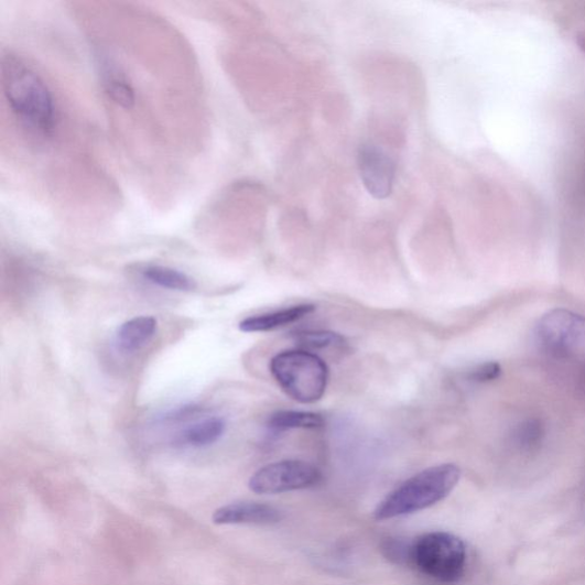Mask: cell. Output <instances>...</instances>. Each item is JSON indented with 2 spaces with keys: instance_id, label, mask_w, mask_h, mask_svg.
I'll list each match as a JSON object with an SVG mask.
<instances>
[{
  "instance_id": "1",
  "label": "cell",
  "mask_w": 585,
  "mask_h": 585,
  "mask_svg": "<svg viewBox=\"0 0 585 585\" xmlns=\"http://www.w3.org/2000/svg\"><path fill=\"white\" fill-rule=\"evenodd\" d=\"M3 87L11 109L26 129L41 137L53 133L56 113L52 91L33 67L21 57L6 56Z\"/></svg>"
},
{
  "instance_id": "2",
  "label": "cell",
  "mask_w": 585,
  "mask_h": 585,
  "mask_svg": "<svg viewBox=\"0 0 585 585\" xmlns=\"http://www.w3.org/2000/svg\"><path fill=\"white\" fill-rule=\"evenodd\" d=\"M454 464L430 467L393 489L375 510L378 521L412 514L445 500L461 479Z\"/></svg>"
},
{
  "instance_id": "3",
  "label": "cell",
  "mask_w": 585,
  "mask_h": 585,
  "mask_svg": "<svg viewBox=\"0 0 585 585\" xmlns=\"http://www.w3.org/2000/svg\"><path fill=\"white\" fill-rule=\"evenodd\" d=\"M270 372L290 398L305 405L319 402L329 381L325 360L303 349L277 354L270 361Z\"/></svg>"
},
{
  "instance_id": "4",
  "label": "cell",
  "mask_w": 585,
  "mask_h": 585,
  "mask_svg": "<svg viewBox=\"0 0 585 585\" xmlns=\"http://www.w3.org/2000/svg\"><path fill=\"white\" fill-rule=\"evenodd\" d=\"M409 564L430 578L456 583L466 572L467 548L451 533H426L411 543Z\"/></svg>"
},
{
  "instance_id": "5",
  "label": "cell",
  "mask_w": 585,
  "mask_h": 585,
  "mask_svg": "<svg viewBox=\"0 0 585 585\" xmlns=\"http://www.w3.org/2000/svg\"><path fill=\"white\" fill-rule=\"evenodd\" d=\"M323 480V473L310 462L284 459L259 469L250 479L249 487L260 496L312 488Z\"/></svg>"
},
{
  "instance_id": "6",
  "label": "cell",
  "mask_w": 585,
  "mask_h": 585,
  "mask_svg": "<svg viewBox=\"0 0 585 585\" xmlns=\"http://www.w3.org/2000/svg\"><path fill=\"white\" fill-rule=\"evenodd\" d=\"M540 348L554 357H567L585 346V316L567 310L543 315L535 326Z\"/></svg>"
},
{
  "instance_id": "7",
  "label": "cell",
  "mask_w": 585,
  "mask_h": 585,
  "mask_svg": "<svg viewBox=\"0 0 585 585\" xmlns=\"http://www.w3.org/2000/svg\"><path fill=\"white\" fill-rule=\"evenodd\" d=\"M358 170L364 187L373 198L387 199L393 192L397 166L389 153L367 143L358 151Z\"/></svg>"
},
{
  "instance_id": "8",
  "label": "cell",
  "mask_w": 585,
  "mask_h": 585,
  "mask_svg": "<svg viewBox=\"0 0 585 585\" xmlns=\"http://www.w3.org/2000/svg\"><path fill=\"white\" fill-rule=\"evenodd\" d=\"M284 513L279 508L259 502H238L214 511L212 521L215 526H274L283 520Z\"/></svg>"
},
{
  "instance_id": "9",
  "label": "cell",
  "mask_w": 585,
  "mask_h": 585,
  "mask_svg": "<svg viewBox=\"0 0 585 585\" xmlns=\"http://www.w3.org/2000/svg\"><path fill=\"white\" fill-rule=\"evenodd\" d=\"M315 311L314 304H297L281 311L246 318L239 324V329L245 333L270 332L296 323L312 315Z\"/></svg>"
},
{
  "instance_id": "10",
  "label": "cell",
  "mask_w": 585,
  "mask_h": 585,
  "mask_svg": "<svg viewBox=\"0 0 585 585\" xmlns=\"http://www.w3.org/2000/svg\"><path fill=\"white\" fill-rule=\"evenodd\" d=\"M102 85L106 94L118 106L130 109L134 106V88L124 71L111 58H102L100 64Z\"/></svg>"
},
{
  "instance_id": "11",
  "label": "cell",
  "mask_w": 585,
  "mask_h": 585,
  "mask_svg": "<svg viewBox=\"0 0 585 585\" xmlns=\"http://www.w3.org/2000/svg\"><path fill=\"white\" fill-rule=\"evenodd\" d=\"M158 321L140 316L122 324L117 332V345L121 351L134 353L144 347L156 334Z\"/></svg>"
},
{
  "instance_id": "12",
  "label": "cell",
  "mask_w": 585,
  "mask_h": 585,
  "mask_svg": "<svg viewBox=\"0 0 585 585\" xmlns=\"http://www.w3.org/2000/svg\"><path fill=\"white\" fill-rule=\"evenodd\" d=\"M226 433V422L223 418H207L199 421L178 436L182 444L193 447H206L220 441Z\"/></svg>"
},
{
  "instance_id": "13",
  "label": "cell",
  "mask_w": 585,
  "mask_h": 585,
  "mask_svg": "<svg viewBox=\"0 0 585 585\" xmlns=\"http://www.w3.org/2000/svg\"><path fill=\"white\" fill-rule=\"evenodd\" d=\"M142 274L148 282L166 290L192 292L197 288L191 275L164 266H149Z\"/></svg>"
},
{
  "instance_id": "14",
  "label": "cell",
  "mask_w": 585,
  "mask_h": 585,
  "mask_svg": "<svg viewBox=\"0 0 585 585\" xmlns=\"http://www.w3.org/2000/svg\"><path fill=\"white\" fill-rule=\"evenodd\" d=\"M268 427L277 433L292 429H319L325 425L324 418L314 412L277 411L268 419Z\"/></svg>"
},
{
  "instance_id": "15",
  "label": "cell",
  "mask_w": 585,
  "mask_h": 585,
  "mask_svg": "<svg viewBox=\"0 0 585 585\" xmlns=\"http://www.w3.org/2000/svg\"><path fill=\"white\" fill-rule=\"evenodd\" d=\"M295 343L303 350L317 351L328 349H344L347 346L345 337L329 331H303L295 335Z\"/></svg>"
},
{
  "instance_id": "16",
  "label": "cell",
  "mask_w": 585,
  "mask_h": 585,
  "mask_svg": "<svg viewBox=\"0 0 585 585\" xmlns=\"http://www.w3.org/2000/svg\"><path fill=\"white\" fill-rule=\"evenodd\" d=\"M545 438V425L541 420L532 418L519 422L512 431L513 444L522 451H534Z\"/></svg>"
},
{
  "instance_id": "17",
  "label": "cell",
  "mask_w": 585,
  "mask_h": 585,
  "mask_svg": "<svg viewBox=\"0 0 585 585\" xmlns=\"http://www.w3.org/2000/svg\"><path fill=\"white\" fill-rule=\"evenodd\" d=\"M560 17L579 47L585 51V4H575L573 9L562 11Z\"/></svg>"
},
{
  "instance_id": "18",
  "label": "cell",
  "mask_w": 585,
  "mask_h": 585,
  "mask_svg": "<svg viewBox=\"0 0 585 585\" xmlns=\"http://www.w3.org/2000/svg\"><path fill=\"white\" fill-rule=\"evenodd\" d=\"M502 368L499 362L487 361L472 369L467 378L474 383H488L501 377Z\"/></svg>"
}]
</instances>
